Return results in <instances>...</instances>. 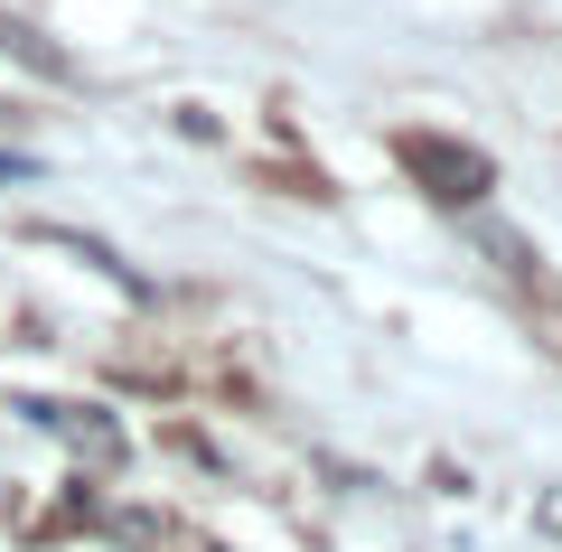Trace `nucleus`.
<instances>
[{"label":"nucleus","instance_id":"obj_1","mask_svg":"<svg viewBox=\"0 0 562 552\" xmlns=\"http://www.w3.org/2000/svg\"><path fill=\"white\" fill-rule=\"evenodd\" d=\"M394 159H403V169H413L441 206H479L487 188H497L487 150H469V140H450V132H394Z\"/></svg>","mask_w":562,"mask_h":552},{"label":"nucleus","instance_id":"obj_2","mask_svg":"<svg viewBox=\"0 0 562 552\" xmlns=\"http://www.w3.org/2000/svg\"><path fill=\"white\" fill-rule=\"evenodd\" d=\"M38 431H57V440H76V450H94V459H122V421H103L94 403H20Z\"/></svg>","mask_w":562,"mask_h":552},{"label":"nucleus","instance_id":"obj_3","mask_svg":"<svg viewBox=\"0 0 562 552\" xmlns=\"http://www.w3.org/2000/svg\"><path fill=\"white\" fill-rule=\"evenodd\" d=\"M0 57H20V66H47V76H57V66H66L57 47H47V38H29L20 20H0Z\"/></svg>","mask_w":562,"mask_h":552},{"label":"nucleus","instance_id":"obj_4","mask_svg":"<svg viewBox=\"0 0 562 552\" xmlns=\"http://www.w3.org/2000/svg\"><path fill=\"white\" fill-rule=\"evenodd\" d=\"M535 525H543V533H553V543H562V487H553V496H543V506H535Z\"/></svg>","mask_w":562,"mask_h":552}]
</instances>
